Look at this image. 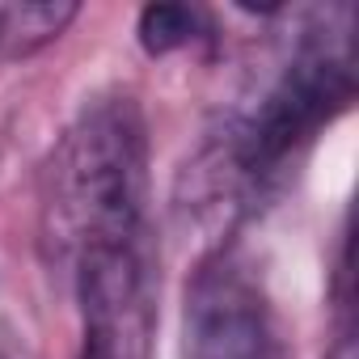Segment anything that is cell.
Returning a JSON list of instances; mask_svg holds the SVG:
<instances>
[{
    "mask_svg": "<svg viewBox=\"0 0 359 359\" xmlns=\"http://www.w3.org/2000/svg\"><path fill=\"white\" fill-rule=\"evenodd\" d=\"M148 127L135 97L89 102L43 169V241L68 271L97 250L148 241Z\"/></svg>",
    "mask_w": 359,
    "mask_h": 359,
    "instance_id": "1",
    "label": "cell"
},
{
    "mask_svg": "<svg viewBox=\"0 0 359 359\" xmlns=\"http://www.w3.org/2000/svg\"><path fill=\"white\" fill-rule=\"evenodd\" d=\"M351 34H330V22L325 30L300 34L296 51L283 60L275 81L262 89V97L237 127L233 161L241 177L262 182V177L279 173V165L351 102Z\"/></svg>",
    "mask_w": 359,
    "mask_h": 359,
    "instance_id": "2",
    "label": "cell"
},
{
    "mask_svg": "<svg viewBox=\"0 0 359 359\" xmlns=\"http://www.w3.org/2000/svg\"><path fill=\"white\" fill-rule=\"evenodd\" d=\"M182 359H275L271 300L233 250L208 254L187 279Z\"/></svg>",
    "mask_w": 359,
    "mask_h": 359,
    "instance_id": "3",
    "label": "cell"
},
{
    "mask_svg": "<svg viewBox=\"0 0 359 359\" xmlns=\"http://www.w3.org/2000/svg\"><path fill=\"white\" fill-rule=\"evenodd\" d=\"M76 18V5H13L5 13V51L30 55L64 34V26Z\"/></svg>",
    "mask_w": 359,
    "mask_h": 359,
    "instance_id": "4",
    "label": "cell"
},
{
    "mask_svg": "<svg viewBox=\"0 0 359 359\" xmlns=\"http://www.w3.org/2000/svg\"><path fill=\"white\" fill-rule=\"evenodd\" d=\"M199 13L182 9V5H148L140 13V43L148 55H169L177 47L195 43L199 34Z\"/></svg>",
    "mask_w": 359,
    "mask_h": 359,
    "instance_id": "5",
    "label": "cell"
},
{
    "mask_svg": "<svg viewBox=\"0 0 359 359\" xmlns=\"http://www.w3.org/2000/svg\"><path fill=\"white\" fill-rule=\"evenodd\" d=\"M325 359H355V355H351V334H346V330L338 334V342H334V351H330Z\"/></svg>",
    "mask_w": 359,
    "mask_h": 359,
    "instance_id": "6",
    "label": "cell"
},
{
    "mask_svg": "<svg viewBox=\"0 0 359 359\" xmlns=\"http://www.w3.org/2000/svg\"><path fill=\"white\" fill-rule=\"evenodd\" d=\"M5 13H9V9L0 5V51H5Z\"/></svg>",
    "mask_w": 359,
    "mask_h": 359,
    "instance_id": "7",
    "label": "cell"
}]
</instances>
